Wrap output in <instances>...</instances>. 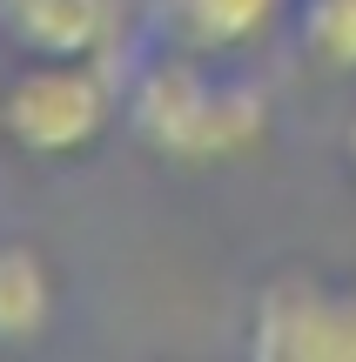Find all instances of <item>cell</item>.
Listing matches in <instances>:
<instances>
[{
	"label": "cell",
	"instance_id": "cell-1",
	"mask_svg": "<svg viewBox=\"0 0 356 362\" xmlns=\"http://www.w3.org/2000/svg\"><path fill=\"white\" fill-rule=\"evenodd\" d=\"M128 128L182 168H222L269 141V94L249 81H222L188 54L155 61L128 94Z\"/></svg>",
	"mask_w": 356,
	"mask_h": 362
},
{
	"label": "cell",
	"instance_id": "cell-2",
	"mask_svg": "<svg viewBox=\"0 0 356 362\" xmlns=\"http://www.w3.org/2000/svg\"><path fill=\"white\" fill-rule=\"evenodd\" d=\"M115 128V81L101 54H61V61H27L0 88V141H13L34 161L88 155Z\"/></svg>",
	"mask_w": 356,
	"mask_h": 362
},
{
	"label": "cell",
	"instance_id": "cell-3",
	"mask_svg": "<svg viewBox=\"0 0 356 362\" xmlns=\"http://www.w3.org/2000/svg\"><path fill=\"white\" fill-rule=\"evenodd\" d=\"M255 362H356V288H336L309 269H282L249 302Z\"/></svg>",
	"mask_w": 356,
	"mask_h": 362
},
{
	"label": "cell",
	"instance_id": "cell-4",
	"mask_svg": "<svg viewBox=\"0 0 356 362\" xmlns=\"http://www.w3.org/2000/svg\"><path fill=\"white\" fill-rule=\"evenodd\" d=\"M0 34L27 61L101 54L115 34V0H0Z\"/></svg>",
	"mask_w": 356,
	"mask_h": 362
},
{
	"label": "cell",
	"instance_id": "cell-5",
	"mask_svg": "<svg viewBox=\"0 0 356 362\" xmlns=\"http://www.w3.org/2000/svg\"><path fill=\"white\" fill-rule=\"evenodd\" d=\"M54 322V275L40 262V248L0 242V349L40 342Z\"/></svg>",
	"mask_w": 356,
	"mask_h": 362
},
{
	"label": "cell",
	"instance_id": "cell-6",
	"mask_svg": "<svg viewBox=\"0 0 356 362\" xmlns=\"http://www.w3.org/2000/svg\"><path fill=\"white\" fill-rule=\"evenodd\" d=\"M182 34V47L195 54H229V47H249L276 27L282 0H161Z\"/></svg>",
	"mask_w": 356,
	"mask_h": 362
},
{
	"label": "cell",
	"instance_id": "cell-7",
	"mask_svg": "<svg viewBox=\"0 0 356 362\" xmlns=\"http://www.w3.org/2000/svg\"><path fill=\"white\" fill-rule=\"evenodd\" d=\"M296 40L323 74H356V0H296Z\"/></svg>",
	"mask_w": 356,
	"mask_h": 362
},
{
	"label": "cell",
	"instance_id": "cell-8",
	"mask_svg": "<svg viewBox=\"0 0 356 362\" xmlns=\"http://www.w3.org/2000/svg\"><path fill=\"white\" fill-rule=\"evenodd\" d=\"M343 148H350V175H356V121H350V141Z\"/></svg>",
	"mask_w": 356,
	"mask_h": 362
}]
</instances>
